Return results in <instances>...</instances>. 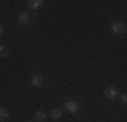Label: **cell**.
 I'll return each instance as SVG.
<instances>
[{
    "instance_id": "6da1fadb",
    "label": "cell",
    "mask_w": 127,
    "mask_h": 122,
    "mask_svg": "<svg viewBox=\"0 0 127 122\" xmlns=\"http://www.w3.org/2000/svg\"><path fill=\"white\" fill-rule=\"evenodd\" d=\"M111 30L115 33V34H123L126 31V26L123 22H119V20H114L111 23Z\"/></svg>"
},
{
    "instance_id": "7a4b0ae2",
    "label": "cell",
    "mask_w": 127,
    "mask_h": 122,
    "mask_svg": "<svg viewBox=\"0 0 127 122\" xmlns=\"http://www.w3.org/2000/svg\"><path fill=\"white\" fill-rule=\"evenodd\" d=\"M65 109L68 110V113H70V114H74V113L78 111V109H80V105H78L77 102H66V103H65Z\"/></svg>"
},
{
    "instance_id": "3957f363",
    "label": "cell",
    "mask_w": 127,
    "mask_h": 122,
    "mask_svg": "<svg viewBox=\"0 0 127 122\" xmlns=\"http://www.w3.org/2000/svg\"><path fill=\"white\" fill-rule=\"evenodd\" d=\"M104 94L108 99H114V98H116V95H118V90L115 87H107Z\"/></svg>"
},
{
    "instance_id": "277c9868",
    "label": "cell",
    "mask_w": 127,
    "mask_h": 122,
    "mask_svg": "<svg viewBox=\"0 0 127 122\" xmlns=\"http://www.w3.org/2000/svg\"><path fill=\"white\" fill-rule=\"evenodd\" d=\"M31 83H32V85H35V87H39V85L43 83V76H41V75H35V76H32Z\"/></svg>"
},
{
    "instance_id": "5b68a950",
    "label": "cell",
    "mask_w": 127,
    "mask_h": 122,
    "mask_svg": "<svg viewBox=\"0 0 127 122\" xmlns=\"http://www.w3.org/2000/svg\"><path fill=\"white\" fill-rule=\"evenodd\" d=\"M27 22H29V15H27L26 12L20 14L19 18H18V23L22 24V26H25V24H27Z\"/></svg>"
},
{
    "instance_id": "8992f818",
    "label": "cell",
    "mask_w": 127,
    "mask_h": 122,
    "mask_svg": "<svg viewBox=\"0 0 127 122\" xmlns=\"http://www.w3.org/2000/svg\"><path fill=\"white\" fill-rule=\"evenodd\" d=\"M34 118H35V121H37V122H43L47 118V115H46V113H43V111H37Z\"/></svg>"
},
{
    "instance_id": "52a82bcc",
    "label": "cell",
    "mask_w": 127,
    "mask_h": 122,
    "mask_svg": "<svg viewBox=\"0 0 127 122\" xmlns=\"http://www.w3.org/2000/svg\"><path fill=\"white\" fill-rule=\"evenodd\" d=\"M7 118H10V113H8L7 110H4V109L0 107V121L7 120Z\"/></svg>"
},
{
    "instance_id": "ba28073f",
    "label": "cell",
    "mask_w": 127,
    "mask_h": 122,
    "mask_svg": "<svg viewBox=\"0 0 127 122\" xmlns=\"http://www.w3.org/2000/svg\"><path fill=\"white\" fill-rule=\"evenodd\" d=\"M41 4H42V1H41V0H34V1H29V7L31 8V10H34V8L39 7Z\"/></svg>"
},
{
    "instance_id": "9c48e42d",
    "label": "cell",
    "mask_w": 127,
    "mask_h": 122,
    "mask_svg": "<svg viewBox=\"0 0 127 122\" xmlns=\"http://www.w3.org/2000/svg\"><path fill=\"white\" fill-rule=\"evenodd\" d=\"M51 115H53V118H56V120H57V118H60L62 115V111L60 109H54L53 111H51Z\"/></svg>"
},
{
    "instance_id": "30bf717a",
    "label": "cell",
    "mask_w": 127,
    "mask_h": 122,
    "mask_svg": "<svg viewBox=\"0 0 127 122\" xmlns=\"http://www.w3.org/2000/svg\"><path fill=\"white\" fill-rule=\"evenodd\" d=\"M8 54V50L5 49L4 45H0V57H3V56H7Z\"/></svg>"
},
{
    "instance_id": "8fae6325",
    "label": "cell",
    "mask_w": 127,
    "mask_h": 122,
    "mask_svg": "<svg viewBox=\"0 0 127 122\" xmlns=\"http://www.w3.org/2000/svg\"><path fill=\"white\" fill-rule=\"evenodd\" d=\"M126 99H127V96H126V95H122V98H120V102H122V103H126Z\"/></svg>"
},
{
    "instance_id": "7c38bea8",
    "label": "cell",
    "mask_w": 127,
    "mask_h": 122,
    "mask_svg": "<svg viewBox=\"0 0 127 122\" xmlns=\"http://www.w3.org/2000/svg\"><path fill=\"white\" fill-rule=\"evenodd\" d=\"M1 33H3V27L0 26V34H1Z\"/></svg>"
}]
</instances>
